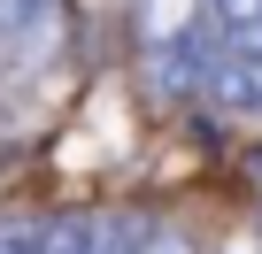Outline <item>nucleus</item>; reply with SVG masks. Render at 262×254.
Returning a JSON list of instances; mask_svg holds the SVG:
<instances>
[{
  "label": "nucleus",
  "mask_w": 262,
  "mask_h": 254,
  "mask_svg": "<svg viewBox=\"0 0 262 254\" xmlns=\"http://www.w3.org/2000/svg\"><path fill=\"white\" fill-rule=\"evenodd\" d=\"M62 24V0H0V47H8L16 62H31Z\"/></svg>",
  "instance_id": "obj_3"
},
{
  "label": "nucleus",
  "mask_w": 262,
  "mask_h": 254,
  "mask_svg": "<svg viewBox=\"0 0 262 254\" xmlns=\"http://www.w3.org/2000/svg\"><path fill=\"white\" fill-rule=\"evenodd\" d=\"M208 100H216L224 116L254 123V116H262V54H216V70H208Z\"/></svg>",
  "instance_id": "obj_2"
},
{
  "label": "nucleus",
  "mask_w": 262,
  "mask_h": 254,
  "mask_svg": "<svg viewBox=\"0 0 262 254\" xmlns=\"http://www.w3.org/2000/svg\"><path fill=\"white\" fill-rule=\"evenodd\" d=\"M47 223L54 216H0V254H47Z\"/></svg>",
  "instance_id": "obj_4"
},
{
  "label": "nucleus",
  "mask_w": 262,
  "mask_h": 254,
  "mask_svg": "<svg viewBox=\"0 0 262 254\" xmlns=\"http://www.w3.org/2000/svg\"><path fill=\"white\" fill-rule=\"evenodd\" d=\"M201 8H208V0H201Z\"/></svg>",
  "instance_id": "obj_7"
},
{
  "label": "nucleus",
  "mask_w": 262,
  "mask_h": 254,
  "mask_svg": "<svg viewBox=\"0 0 262 254\" xmlns=\"http://www.w3.org/2000/svg\"><path fill=\"white\" fill-rule=\"evenodd\" d=\"M139 239H147V216L131 208H85L47 223V254H139Z\"/></svg>",
  "instance_id": "obj_1"
},
{
  "label": "nucleus",
  "mask_w": 262,
  "mask_h": 254,
  "mask_svg": "<svg viewBox=\"0 0 262 254\" xmlns=\"http://www.w3.org/2000/svg\"><path fill=\"white\" fill-rule=\"evenodd\" d=\"M254 231H262V208H254Z\"/></svg>",
  "instance_id": "obj_6"
},
{
  "label": "nucleus",
  "mask_w": 262,
  "mask_h": 254,
  "mask_svg": "<svg viewBox=\"0 0 262 254\" xmlns=\"http://www.w3.org/2000/svg\"><path fill=\"white\" fill-rule=\"evenodd\" d=\"M139 254H193V239H185L178 223H147V239H139Z\"/></svg>",
  "instance_id": "obj_5"
}]
</instances>
